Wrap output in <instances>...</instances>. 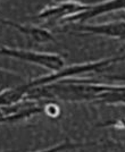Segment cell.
<instances>
[{"label":"cell","mask_w":125,"mask_h":152,"mask_svg":"<svg viewBox=\"0 0 125 152\" xmlns=\"http://www.w3.org/2000/svg\"><path fill=\"white\" fill-rule=\"evenodd\" d=\"M90 4H84L75 0H65L62 2H55L42 8L32 19L34 20H43V22H54L62 23V20L68 18L69 16L75 14L82 13L89 9Z\"/></svg>","instance_id":"7a4b0ae2"},{"label":"cell","mask_w":125,"mask_h":152,"mask_svg":"<svg viewBox=\"0 0 125 152\" xmlns=\"http://www.w3.org/2000/svg\"><path fill=\"white\" fill-rule=\"evenodd\" d=\"M0 56H6L17 60L26 61L29 64L38 65L46 69L55 73L65 67V60L62 55L51 52H40V51L26 50L21 48L0 47Z\"/></svg>","instance_id":"6da1fadb"},{"label":"cell","mask_w":125,"mask_h":152,"mask_svg":"<svg viewBox=\"0 0 125 152\" xmlns=\"http://www.w3.org/2000/svg\"><path fill=\"white\" fill-rule=\"evenodd\" d=\"M57 102L55 101H44L43 104V113L46 115H48L49 117H57L59 116L62 110L58 104H56Z\"/></svg>","instance_id":"ba28073f"},{"label":"cell","mask_w":125,"mask_h":152,"mask_svg":"<svg viewBox=\"0 0 125 152\" xmlns=\"http://www.w3.org/2000/svg\"><path fill=\"white\" fill-rule=\"evenodd\" d=\"M101 126L114 127V128H117V129H123V128H125V118H119L116 121H108L104 124H101Z\"/></svg>","instance_id":"9c48e42d"},{"label":"cell","mask_w":125,"mask_h":152,"mask_svg":"<svg viewBox=\"0 0 125 152\" xmlns=\"http://www.w3.org/2000/svg\"><path fill=\"white\" fill-rule=\"evenodd\" d=\"M1 24L5 26H9L12 28H16L22 34H24L25 37L33 40L37 43H48L50 41H55V39L52 37V34L48 30H44L42 27L33 25H25V24H19L16 22H12L10 19H6L0 17Z\"/></svg>","instance_id":"8992f818"},{"label":"cell","mask_w":125,"mask_h":152,"mask_svg":"<svg viewBox=\"0 0 125 152\" xmlns=\"http://www.w3.org/2000/svg\"><path fill=\"white\" fill-rule=\"evenodd\" d=\"M42 102L43 101L24 100L15 104L0 107V125L5 123L25 121L40 113H43Z\"/></svg>","instance_id":"3957f363"},{"label":"cell","mask_w":125,"mask_h":152,"mask_svg":"<svg viewBox=\"0 0 125 152\" xmlns=\"http://www.w3.org/2000/svg\"><path fill=\"white\" fill-rule=\"evenodd\" d=\"M71 28L80 34H91L125 41V19L107 22L101 24H72Z\"/></svg>","instance_id":"277c9868"},{"label":"cell","mask_w":125,"mask_h":152,"mask_svg":"<svg viewBox=\"0 0 125 152\" xmlns=\"http://www.w3.org/2000/svg\"><path fill=\"white\" fill-rule=\"evenodd\" d=\"M83 145H89V144H83V143H74L71 141H65L60 144H57L48 149H43V150H39V151H33V152H59V151H65L68 149H75V148H80Z\"/></svg>","instance_id":"52a82bcc"},{"label":"cell","mask_w":125,"mask_h":152,"mask_svg":"<svg viewBox=\"0 0 125 152\" xmlns=\"http://www.w3.org/2000/svg\"><path fill=\"white\" fill-rule=\"evenodd\" d=\"M125 10V0H105L98 4H90L89 9L82 13L69 16L68 18L62 20L64 24H84L88 20L98 17L108 13Z\"/></svg>","instance_id":"5b68a950"},{"label":"cell","mask_w":125,"mask_h":152,"mask_svg":"<svg viewBox=\"0 0 125 152\" xmlns=\"http://www.w3.org/2000/svg\"><path fill=\"white\" fill-rule=\"evenodd\" d=\"M119 149H121V150H124V151H125V142H124V143H122V144L119 145Z\"/></svg>","instance_id":"30bf717a"}]
</instances>
